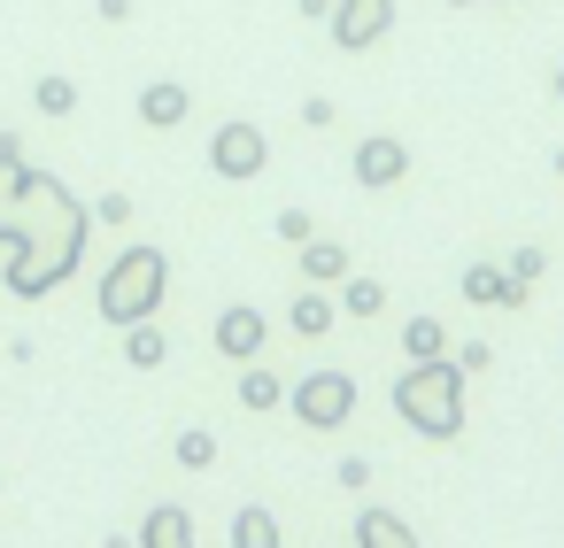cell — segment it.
<instances>
[{"label": "cell", "instance_id": "277c9868", "mask_svg": "<svg viewBox=\"0 0 564 548\" xmlns=\"http://www.w3.org/2000/svg\"><path fill=\"white\" fill-rule=\"evenodd\" d=\"M286 409L310 425V432H340L356 417V379L348 371H310L302 386H286Z\"/></svg>", "mask_w": 564, "mask_h": 548}, {"label": "cell", "instance_id": "ac0fdd59", "mask_svg": "<svg viewBox=\"0 0 564 548\" xmlns=\"http://www.w3.org/2000/svg\"><path fill=\"white\" fill-rule=\"evenodd\" d=\"M240 402H248V409H279V402H286V379L263 371V363H248V371H240Z\"/></svg>", "mask_w": 564, "mask_h": 548}, {"label": "cell", "instance_id": "4fadbf2b", "mask_svg": "<svg viewBox=\"0 0 564 548\" xmlns=\"http://www.w3.org/2000/svg\"><path fill=\"white\" fill-rule=\"evenodd\" d=\"M302 278H310V286H340V278H348V248L310 232V240H302Z\"/></svg>", "mask_w": 564, "mask_h": 548}, {"label": "cell", "instance_id": "3957f363", "mask_svg": "<svg viewBox=\"0 0 564 548\" xmlns=\"http://www.w3.org/2000/svg\"><path fill=\"white\" fill-rule=\"evenodd\" d=\"M163 294H171V255H163V248H124V255L101 271V317H109V325L155 317Z\"/></svg>", "mask_w": 564, "mask_h": 548}, {"label": "cell", "instance_id": "9a60e30c", "mask_svg": "<svg viewBox=\"0 0 564 548\" xmlns=\"http://www.w3.org/2000/svg\"><path fill=\"white\" fill-rule=\"evenodd\" d=\"M163 355H171V340H163V325H155V317L124 325V363H132V371H155Z\"/></svg>", "mask_w": 564, "mask_h": 548}, {"label": "cell", "instance_id": "8992f818", "mask_svg": "<svg viewBox=\"0 0 564 548\" xmlns=\"http://www.w3.org/2000/svg\"><path fill=\"white\" fill-rule=\"evenodd\" d=\"M333 47L340 55H364V47H379L387 32H394V0H333Z\"/></svg>", "mask_w": 564, "mask_h": 548}, {"label": "cell", "instance_id": "8fae6325", "mask_svg": "<svg viewBox=\"0 0 564 548\" xmlns=\"http://www.w3.org/2000/svg\"><path fill=\"white\" fill-rule=\"evenodd\" d=\"M186 109H194V94H186L178 78H155V86L140 94V124H155V132H171V124H186Z\"/></svg>", "mask_w": 564, "mask_h": 548}, {"label": "cell", "instance_id": "5bb4252c", "mask_svg": "<svg viewBox=\"0 0 564 548\" xmlns=\"http://www.w3.org/2000/svg\"><path fill=\"white\" fill-rule=\"evenodd\" d=\"M232 548H286V533H279V517L263 502H240L232 509Z\"/></svg>", "mask_w": 564, "mask_h": 548}, {"label": "cell", "instance_id": "e0dca14e", "mask_svg": "<svg viewBox=\"0 0 564 548\" xmlns=\"http://www.w3.org/2000/svg\"><path fill=\"white\" fill-rule=\"evenodd\" d=\"M286 325L302 332V340H317V332H333V302L310 286V294H294V309H286Z\"/></svg>", "mask_w": 564, "mask_h": 548}, {"label": "cell", "instance_id": "6da1fadb", "mask_svg": "<svg viewBox=\"0 0 564 548\" xmlns=\"http://www.w3.org/2000/svg\"><path fill=\"white\" fill-rule=\"evenodd\" d=\"M86 201L63 186V178H47V171H24V147L17 140H0V248H9V294L17 302H40V294H55L70 271H78V255H86Z\"/></svg>", "mask_w": 564, "mask_h": 548}, {"label": "cell", "instance_id": "2e32d148", "mask_svg": "<svg viewBox=\"0 0 564 548\" xmlns=\"http://www.w3.org/2000/svg\"><path fill=\"white\" fill-rule=\"evenodd\" d=\"M402 355H410V363L448 355V325H441V317H410V325H402Z\"/></svg>", "mask_w": 564, "mask_h": 548}, {"label": "cell", "instance_id": "7402d4cb", "mask_svg": "<svg viewBox=\"0 0 564 548\" xmlns=\"http://www.w3.org/2000/svg\"><path fill=\"white\" fill-rule=\"evenodd\" d=\"M271 232H279L286 248H302V240H310L317 224H310V209H279V224H271Z\"/></svg>", "mask_w": 564, "mask_h": 548}, {"label": "cell", "instance_id": "484cf974", "mask_svg": "<svg viewBox=\"0 0 564 548\" xmlns=\"http://www.w3.org/2000/svg\"><path fill=\"white\" fill-rule=\"evenodd\" d=\"M333 479H340L348 494H364V486H371V463H364V456H340V471H333Z\"/></svg>", "mask_w": 564, "mask_h": 548}, {"label": "cell", "instance_id": "ba28073f", "mask_svg": "<svg viewBox=\"0 0 564 548\" xmlns=\"http://www.w3.org/2000/svg\"><path fill=\"white\" fill-rule=\"evenodd\" d=\"M263 340H271V325H263V309H248V302H232V309L217 317V355H232V363H256V355H263Z\"/></svg>", "mask_w": 564, "mask_h": 548}, {"label": "cell", "instance_id": "f1b7e54d", "mask_svg": "<svg viewBox=\"0 0 564 548\" xmlns=\"http://www.w3.org/2000/svg\"><path fill=\"white\" fill-rule=\"evenodd\" d=\"M456 9H471V0H456Z\"/></svg>", "mask_w": 564, "mask_h": 548}, {"label": "cell", "instance_id": "30bf717a", "mask_svg": "<svg viewBox=\"0 0 564 548\" xmlns=\"http://www.w3.org/2000/svg\"><path fill=\"white\" fill-rule=\"evenodd\" d=\"M140 548H202L194 509H186V502H155V509H148V525H140Z\"/></svg>", "mask_w": 564, "mask_h": 548}, {"label": "cell", "instance_id": "9c48e42d", "mask_svg": "<svg viewBox=\"0 0 564 548\" xmlns=\"http://www.w3.org/2000/svg\"><path fill=\"white\" fill-rule=\"evenodd\" d=\"M464 302H471V309H518L525 286H518L502 263H471V271H464Z\"/></svg>", "mask_w": 564, "mask_h": 548}, {"label": "cell", "instance_id": "7c38bea8", "mask_svg": "<svg viewBox=\"0 0 564 548\" xmlns=\"http://www.w3.org/2000/svg\"><path fill=\"white\" fill-rule=\"evenodd\" d=\"M356 548H417V533H410L394 509L364 502V509H356Z\"/></svg>", "mask_w": 564, "mask_h": 548}, {"label": "cell", "instance_id": "4316f807", "mask_svg": "<svg viewBox=\"0 0 564 548\" xmlns=\"http://www.w3.org/2000/svg\"><path fill=\"white\" fill-rule=\"evenodd\" d=\"M302 124H317V132H325V124H333V101H325V94H310V101H302Z\"/></svg>", "mask_w": 564, "mask_h": 548}, {"label": "cell", "instance_id": "603a6c76", "mask_svg": "<svg viewBox=\"0 0 564 548\" xmlns=\"http://www.w3.org/2000/svg\"><path fill=\"white\" fill-rule=\"evenodd\" d=\"M502 271H510V278H518V286H533V278H541V271H549V255H541V248H518V255H510V263H502Z\"/></svg>", "mask_w": 564, "mask_h": 548}, {"label": "cell", "instance_id": "d6986e66", "mask_svg": "<svg viewBox=\"0 0 564 548\" xmlns=\"http://www.w3.org/2000/svg\"><path fill=\"white\" fill-rule=\"evenodd\" d=\"M340 309H348V317H379V309H387V286H379V278H340Z\"/></svg>", "mask_w": 564, "mask_h": 548}, {"label": "cell", "instance_id": "44dd1931", "mask_svg": "<svg viewBox=\"0 0 564 548\" xmlns=\"http://www.w3.org/2000/svg\"><path fill=\"white\" fill-rule=\"evenodd\" d=\"M32 101H40L47 117H70V109H78V86H70V78H40V86H32Z\"/></svg>", "mask_w": 564, "mask_h": 548}, {"label": "cell", "instance_id": "cb8c5ba5", "mask_svg": "<svg viewBox=\"0 0 564 548\" xmlns=\"http://www.w3.org/2000/svg\"><path fill=\"white\" fill-rule=\"evenodd\" d=\"M94 217H101V224H132V194H101Z\"/></svg>", "mask_w": 564, "mask_h": 548}, {"label": "cell", "instance_id": "ffe728a7", "mask_svg": "<svg viewBox=\"0 0 564 548\" xmlns=\"http://www.w3.org/2000/svg\"><path fill=\"white\" fill-rule=\"evenodd\" d=\"M178 463H186V471H209V463H217V432H209V425H186V432H178Z\"/></svg>", "mask_w": 564, "mask_h": 548}, {"label": "cell", "instance_id": "52a82bcc", "mask_svg": "<svg viewBox=\"0 0 564 548\" xmlns=\"http://www.w3.org/2000/svg\"><path fill=\"white\" fill-rule=\"evenodd\" d=\"M410 178V147L394 140V132H371V140H356V186H402Z\"/></svg>", "mask_w": 564, "mask_h": 548}, {"label": "cell", "instance_id": "d4e9b609", "mask_svg": "<svg viewBox=\"0 0 564 548\" xmlns=\"http://www.w3.org/2000/svg\"><path fill=\"white\" fill-rule=\"evenodd\" d=\"M487 363H495V348H487V340H464V348H456V371H464V379H471V371H487Z\"/></svg>", "mask_w": 564, "mask_h": 548}, {"label": "cell", "instance_id": "7a4b0ae2", "mask_svg": "<svg viewBox=\"0 0 564 548\" xmlns=\"http://www.w3.org/2000/svg\"><path fill=\"white\" fill-rule=\"evenodd\" d=\"M394 417H402L417 440H456V432H464V371H456V355L410 363V371L394 379Z\"/></svg>", "mask_w": 564, "mask_h": 548}, {"label": "cell", "instance_id": "83f0119b", "mask_svg": "<svg viewBox=\"0 0 564 548\" xmlns=\"http://www.w3.org/2000/svg\"><path fill=\"white\" fill-rule=\"evenodd\" d=\"M556 101H564V70H556Z\"/></svg>", "mask_w": 564, "mask_h": 548}, {"label": "cell", "instance_id": "5b68a950", "mask_svg": "<svg viewBox=\"0 0 564 548\" xmlns=\"http://www.w3.org/2000/svg\"><path fill=\"white\" fill-rule=\"evenodd\" d=\"M209 171L217 178H232V186H248V178H263L271 171V140L256 132V124H217V140H209Z\"/></svg>", "mask_w": 564, "mask_h": 548}]
</instances>
